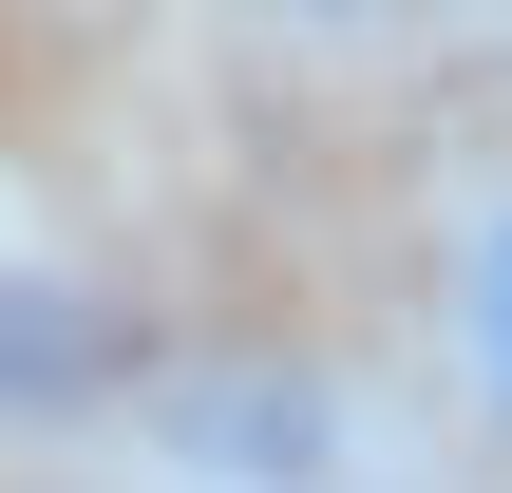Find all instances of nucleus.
<instances>
[{
    "mask_svg": "<svg viewBox=\"0 0 512 493\" xmlns=\"http://www.w3.org/2000/svg\"><path fill=\"white\" fill-rule=\"evenodd\" d=\"M152 399V323L95 285V266H38L0 247V437H95Z\"/></svg>",
    "mask_w": 512,
    "mask_h": 493,
    "instance_id": "f257e3e1",
    "label": "nucleus"
},
{
    "mask_svg": "<svg viewBox=\"0 0 512 493\" xmlns=\"http://www.w3.org/2000/svg\"><path fill=\"white\" fill-rule=\"evenodd\" d=\"M342 399L323 380H285V361H209V380H171L152 399V456H190V475H342Z\"/></svg>",
    "mask_w": 512,
    "mask_h": 493,
    "instance_id": "f03ea898",
    "label": "nucleus"
},
{
    "mask_svg": "<svg viewBox=\"0 0 512 493\" xmlns=\"http://www.w3.org/2000/svg\"><path fill=\"white\" fill-rule=\"evenodd\" d=\"M456 380H475V418L512 437V190L456 228Z\"/></svg>",
    "mask_w": 512,
    "mask_h": 493,
    "instance_id": "7ed1b4c3",
    "label": "nucleus"
},
{
    "mask_svg": "<svg viewBox=\"0 0 512 493\" xmlns=\"http://www.w3.org/2000/svg\"><path fill=\"white\" fill-rule=\"evenodd\" d=\"M285 19H304V38H380L399 0H285Z\"/></svg>",
    "mask_w": 512,
    "mask_h": 493,
    "instance_id": "20e7f679",
    "label": "nucleus"
}]
</instances>
